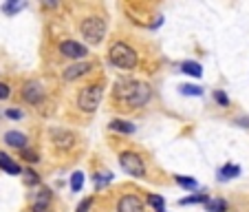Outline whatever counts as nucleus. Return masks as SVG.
Instances as JSON below:
<instances>
[{
    "label": "nucleus",
    "instance_id": "f8f14e48",
    "mask_svg": "<svg viewBox=\"0 0 249 212\" xmlns=\"http://www.w3.org/2000/svg\"><path fill=\"white\" fill-rule=\"evenodd\" d=\"M51 190L49 188H40L38 194L33 197V203H31V210L33 212H49L51 208Z\"/></svg>",
    "mask_w": 249,
    "mask_h": 212
},
{
    "label": "nucleus",
    "instance_id": "c85d7f7f",
    "mask_svg": "<svg viewBox=\"0 0 249 212\" xmlns=\"http://www.w3.org/2000/svg\"><path fill=\"white\" fill-rule=\"evenodd\" d=\"M22 157L29 161V164H36V161H40V155H38V153L27 151V148H24V151H22Z\"/></svg>",
    "mask_w": 249,
    "mask_h": 212
},
{
    "label": "nucleus",
    "instance_id": "b1692460",
    "mask_svg": "<svg viewBox=\"0 0 249 212\" xmlns=\"http://www.w3.org/2000/svg\"><path fill=\"white\" fill-rule=\"evenodd\" d=\"M27 7V2H20V0H16V2H7V5H2L0 9L5 11V14H16V11L24 9Z\"/></svg>",
    "mask_w": 249,
    "mask_h": 212
},
{
    "label": "nucleus",
    "instance_id": "393cba45",
    "mask_svg": "<svg viewBox=\"0 0 249 212\" xmlns=\"http://www.w3.org/2000/svg\"><path fill=\"white\" fill-rule=\"evenodd\" d=\"M22 174H24V184H27V186H38L40 184V177L33 173L31 168H24Z\"/></svg>",
    "mask_w": 249,
    "mask_h": 212
},
{
    "label": "nucleus",
    "instance_id": "4468645a",
    "mask_svg": "<svg viewBox=\"0 0 249 212\" xmlns=\"http://www.w3.org/2000/svg\"><path fill=\"white\" fill-rule=\"evenodd\" d=\"M0 168L5 170V173H9V174H20V173H22V168H20V166L16 164V161L11 159L7 153H2V151H0Z\"/></svg>",
    "mask_w": 249,
    "mask_h": 212
},
{
    "label": "nucleus",
    "instance_id": "bb28decb",
    "mask_svg": "<svg viewBox=\"0 0 249 212\" xmlns=\"http://www.w3.org/2000/svg\"><path fill=\"white\" fill-rule=\"evenodd\" d=\"M214 99H216L218 106H230V97L223 91H214Z\"/></svg>",
    "mask_w": 249,
    "mask_h": 212
},
{
    "label": "nucleus",
    "instance_id": "5701e85b",
    "mask_svg": "<svg viewBox=\"0 0 249 212\" xmlns=\"http://www.w3.org/2000/svg\"><path fill=\"white\" fill-rule=\"evenodd\" d=\"M207 194H203V193H196V194H192V197H185V199H181V206H192V203H205L207 201Z\"/></svg>",
    "mask_w": 249,
    "mask_h": 212
},
{
    "label": "nucleus",
    "instance_id": "aec40b11",
    "mask_svg": "<svg viewBox=\"0 0 249 212\" xmlns=\"http://www.w3.org/2000/svg\"><path fill=\"white\" fill-rule=\"evenodd\" d=\"M179 91L183 95H188V97H198V95H203V86H198V84H181Z\"/></svg>",
    "mask_w": 249,
    "mask_h": 212
},
{
    "label": "nucleus",
    "instance_id": "a211bd4d",
    "mask_svg": "<svg viewBox=\"0 0 249 212\" xmlns=\"http://www.w3.org/2000/svg\"><path fill=\"white\" fill-rule=\"evenodd\" d=\"M205 210L207 212H227V201L225 199H207Z\"/></svg>",
    "mask_w": 249,
    "mask_h": 212
},
{
    "label": "nucleus",
    "instance_id": "7ed1b4c3",
    "mask_svg": "<svg viewBox=\"0 0 249 212\" xmlns=\"http://www.w3.org/2000/svg\"><path fill=\"white\" fill-rule=\"evenodd\" d=\"M102 97H104V86L102 84H90V86H84L77 95V106H80L84 113H95L97 106L102 104Z\"/></svg>",
    "mask_w": 249,
    "mask_h": 212
},
{
    "label": "nucleus",
    "instance_id": "20e7f679",
    "mask_svg": "<svg viewBox=\"0 0 249 212\" xmlns=\"http://www.w3.org/2000/svg\"><path fill=\"white\" fill-rule=\"evenodd\" d=\"M119 164H122L124 173H128L130 177H137V179H143L146 177V164L137 153H122L119 155Z\"/></svg>",
    "mask_w": 249,
    "mask_h": 212
},
{
    "label": "nucleus",
    "instance_id": "1a4fd4ad",
    "mask_svg": "<svg viewBox=\"0 0 249 212\" xmlns=\"http://www.w3.org/2000/svg\"><path fill=\"white\" fill-rule=\"evenodd\" d=\"M117 212H146V203L137 194H124L117 201Z\"/></svg>",
    "mask_w": 249,
    "mask_h": 212
},
{
    "label": "nucleus",
    "instance_id": "6ab92c4d",
    "mask_svg": "<svg viewBox=\"0 0 249 212\" xmlns=\"http://www.w3.org/2000/svg\"><path fill=\"white\" fill-rule=\"evenodd\" d=\"M174 181H177L181 188H185V190H196V186H198L194 177H185V174H177V177H174Z\"/></svg>",
    "mask_w": 249,
    "mask_h": 212
},
{
    "label": "nucleus",
    "instance_id": "f3484780",
    "mask_svg": "<svg viewBox=\"0 0 249 212\" xmlns=\"http://www.w3.org/2000/svg\"><path fill=\"white\" fill-rule=\"evenodd\" d=\"M108 126L117 133H124V135H132V133H135V124L126 122V119H113Z\"/></svg>",
    "mask_w": 249,
    "mask_h": 212
},
{
    "label": "nucleus",
    "instance_id": "39448f33",
    "mask_svg": "<svg viewBox=\"0 0 249 212\" xmlns=\"http://www.w3.org/2000/svg\"><path fill=\"white\" fill-rule=\"evenodd\" d=\"M137 84H139V82L132 80V77H122V80H117L115 86H113V97L117 99V102L128 104L130 97H132V93H135Z\"/></svg>",
    "mask_w": 249,
    "mask_h": 212
},
{
    "label": "nucleus",
    "instance_id": "9d476101",
    "mask_svg": "<svg viewBox=\"0 0 249 212\" xmlns=\"http://www.w3.org/2000/svg\"><path fill=\"white\" fill-rule=\"evenodd\" d=\"M150 97H152L150 86H148L146 82H139V84H137V89H135V93H132V97H130V102H128V106H130V109L146 106V104L150 102Z\"/></svg>",
    "mask_w": 249,
    "mask_h": 212
},
{
    "label": "nucleus",
    "instance_id": "ddd939ff",
    "mask_svg": "<svg viewBox=\"0 0 249 212\" xmlns=\"http://www.w3.org/2000/svg\"><path fill=\"white\" fill-rule=\"evenodd\" d=\"M5 141H7V146L18 148V151H24V148H27V135H24V133H20V131L5 133Z\"/></svg>",
    "mask_w": 249,
    "mask_h": 212
},
{
    "label": "nucleus",
    "instance_id": "9b49d317",
    "mask_svg": "<svg viewBox=\"0 0 249 212\" xmlns=\"http://www.w3.org/2000/svg\"><path fill=\"white\" fill-rule=\"evenodd\" d=\"M89 71H93V64H90V62H73L71 66L64 69L62 77H64L66 82H75V80H80L82 76H86Z\"/></svg>",
    "mask_w": 249,
    "mask_h": 212
},
{
    "label": "nucleus",
    "instance_id": "dca6fc26",
    "mask_svg": "<svg viewBox=\"0 0 249 212\" xmlns=\"http://www.w3.org/2000/svg\"><path fill=\"white\" fill-rule=\"evenodd\" d=\"M238 174H240V168H238V166L225 164L221 170H218V179H221V181H230V179H234V177H238Z\"/></svg>",
    "mask_w": 249,
    "mask_h": 212
},
{
    "label": "nucleus",
    "instance_id": "f03ea898",
    "mask_svg": "<svg viewBox=\"0 0 249 212\" xmlns=\"http://www.w3.org/2000/svg\"><path fill=\"white\" fill-rule=\"evenodd\" d=\"M80 33L84 36V40L89 44H99L106 36V20L99 18V16H86L80 22Z\"/></svg>",
    "mask_w": 249,
    "mask_h": 212
},
{
    "label": "nucleus",
    "instance_id": "a878e982",
    "mask_svg": "<svg viewBox=\"0 0 249 212\" xmlns=\"http://www.w3.org/2000/svg\"><path fill=\"white\" fill-rule=\"evenodd\" d=\"M110 181H113V173H97L95 174V186H97V188L110 184Z\"/></svg>",
    "mask_w": 249,
    "mask_h": 212
},
{
    "label": "nucleus",
    "instance_id": "0eeeda50",
    "mask_svg": "<svg viewBox=\"0 0 249 212\" xmlns=\"http://www.w3.org/2000/svg\"><path fill=\"white\" fill-rule=\"evenodd\" d=\"M60 53L64 58H71V60H82V58L89 56V49H86L82 42H75V40H62Z\"/></svg>",
    "mask_w": 249,
    "mask_h": 212
},
{
    "label": "nucleus",
    "instance_id": "f257e3e1",
    "mask_svg": "<svg viewBox=\"0 0 249 212\" xmlns=\"http://www.w3.org/2000/svg\"><path fill=\"white\" fill-rule=\"evenodd\" d=\"M108 60H110V64L117 66V69L132 71L137 66V62H139V58H137V51L130 47V44L115 42L113 47H110V51H108Z\"/></svg>",
    "mask_w": 249,
    "mask_h": 212
},
{
    "label": "nucleus",
    "instance_id": "2f4dec72",
    "mask_svg": "<svg viewBox=\"0 0 249 212\" xmlns=\"http://www.w3.org/2000/svg\"><path fill=\"white\" fill-rule=\"evenodd\" d=\"M236 122H238V126L249 128V117H238V119H236Z\"/></svg>",
    "mask_w": 249,
    "mask_h": 212
},
{
    "label": "nucleus",
    "instance_id": "7c9ffc66",
    "mask_svg": "<svg viewBox=\"0 0 249 212\" xmlns=\"http://www.w3.org/2000/svg\"><path fill=\"white\" fill-rule=\"evenodd\" d=\"M5 115H7V117H9V119H22V117H24V115H22V111H18V109H9Z\"/></svg>",
    "mask_w": 249,
    "mask_h": 212
},
{
    "label": "nucleus",
    "instance_id": "6e6552de",
    "mask_svg": "<svg viewBox=\"0 0 249 212\" xmlns=\"http://www.w3.org/2000/svg\"><path fill=\"white\" fill-rule=\"evenodd\" d=\"M22 97H24V102L33 104V106H38V104L44 99L42 84H40L38 80H29L27 84H24V89H22Z\"/></svg>",
    "mask_w": 249,
    "mask_h": 212
},
{
    "label": "nucleus",
    "instance_id": "cd10ccee",
    "mask_svg": "<svg viewBox=\"0 0 249 212\" xmlns=\"http://www.w3.org/2000/svg\"><path fill=\"white\" fill-rule=\"evenodd\" d=\"M93 201H95L93 197H86L84 201H82L80 206H77V210H75V212H90V208H93Z\"/></svg>",
    "mask_w": 249,
    "mask_h": 212
},
{
    "label": "nucleus",
    "instance_id": "c756f323",
    "mask_svg": "<svg viewBox=\"0 0 249 212\" xmlns=\"http://www.w3.org/2000/svg\"><path fill=\"white\" fill-rule=\"evenodd\" d=\"M9 95H11L9 84H5V82H0V99H7Z\"/></svg>",
    "mask_w": 249,
    "mask_h": 212
},
{
    "label": "nucleus",
    "instance_id": "2eb2a0df",
    "mask_svg": "<svg viewBox=\"0 0 249 212\" xmlns=\"http://www.w3.org/2000/svg\"><path fill=\"white\" fill-rule=\"evenodd\" d=\"M179 69L183 71V73H188V76H192V77H201L203 76V66L198 64V62H192V60L181 62Z\"/></svg>",
    "mask_w": 249,
    "mask_h": 212
},
{
    "label": "nucleus",
    "instance_id": "412c9836",
    "mask_svg": "<svg viewBox=\"0 0 249 212\" xmlns=\"http://www.w3.org/2000/svg\"><path fill=\"white\" fill-rule=\"evenodd\" d=\"M82 186H84V173H73V177H71V190L73 193H80L82 190Z\"/></svg>",
    "mask_w": 249,
    "mask_h": 212
},
{
    "label": "nucleus",
    "instance_id": "4be33fe9",
    "mask_svg": "<svg viewBox=\"0 0 249 212\" xmlns=\"http://www.w3.org/2000/svg\"><path fill=\"white\" fill-rule=\"evenodd\" d=\"M148 203H150L157 212H165V199L159 197V194H148Z\"/></svg>",
    "mask_w": 249,
    "mask_h": 212
},
{
    "label": "nucleus",
    "instance_id": "423d86ee",
    "mask_svg": "<svg viewBox=\"0 0 249 212\" xmlns=\"http://www.w3.org/2000/svg\"><path fill=\"white\" fill-rule=\"evenodd\" d=\"M51 144L60 151H71L75 146V135L66 128H53L51 131Z\"/></svg>",
    "mask_w": 249,
    "mask_h": 212
}]
</instances>
